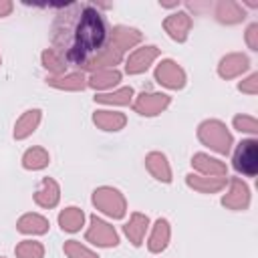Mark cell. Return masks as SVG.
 Returning a JSON list of instances; mask_svg holds the SVG:
<instances>
[{
  "label": "cell",
  "mask_w": 258,
  "mask_h": 258,
  "mask_svg": "<svg viewBox=\"0 0 258 258\" xmlns=\"http://www.w3.org/2000/svg\"><path fill=\"white\" fill-rule=\"evenodd\" d=\"M71 6V4H69ZM60 14L52 26V42L69 64L85 67L107 44V26L101 12L93 6H77V14Z\"/></svg>",
  "instance_id": "1"
},
{
  "label": "cell",
  "mask_w": 258,
  "mask_h": 258,
  "mask_svg": "<svg viewBox=\"0 0 258 258\" xmlns=\"http://www.w3.org/2000/svg\"><path fill=\"white\" fill-rule=\"evenodd\" d=\"M198 139L204 145H208L210 149H214V151H218L222 155H226L232 149V143H234L232 133L218 119H208V121L200 123V127H198Z\"/></svg>",
  "instance_id": "2"
},
{
  "label": "cell",
  "mask_w": 258,
  "mask_h": 258,
  "mask_svg": "<svg viewBox=\"0 0 258 258\" xmlns=\"http://www.w3.org/2000/svg\"><path fill=\"white\" fill-rule=\"evenodd\" d=\"M93 204L97 210H101L103 214H107L113 220H121L127 212V202H125L123 194L109 185L97 187L93 191Z\"/></svg>",
  "instance_id": "3"
},
{
  "label": "cell",
  "mask_w": 258,
  "mask_h": 258,
  "mask_svg": "<svg viewBox=\"0 0 258 258\" xmlns=\"http://www.w3.org/2000/svg\"><path fill=\"white\" fill-rule=\"evenodd\" d=\"M234 169L242 175L254 177L258 171V143L256 139H244L234 151Z\"/></svg>",
  "instance_id": "4"
},
{
  "label": "cell",
  "mask_w": 258,
  "mask_h": 258,
  "mask_svg": "<svg viewBox=\"0 0 258 258\" xmlns=\"http://www.w3.org/2000/svg\"><path fill=\"white\" fill-rule=\"evenodd\" d=\"M85 238H87V242H91L95 246H101V248H113V246L119 244L117 230L111 224H107L105 220L97 218V216H91V226L85 232Z\"/></svg>",
  "instance_id": "5"
},
{
  "label": "cell",
  "mask_w": 258,
  "mask_h": 258,
  "mask_svg": "<svg viewBox=\"0 0 258 258\" xmlns=\"http://www.w3.org/2000/svg\"><path fill=\"white\" fill-rule=\"evenodd\" d=\"M155 81H157L159 85L167 87V89L177 91V89H183V87H185L187 77H185V71H183L175 60L165 58V60H161V62L155 67Z\"/></svg>",
  "instance_id": "6"
},
{
  "label": "cell",
  "mask_w": 258,
  "mask_h": 258,
  "mask_svg": "<svg viewBox=\"0 0 258 258\" xmlns=\"http://www.w3.org/2000/svg\"><path fill=\"white\" fill-rule=\"evenodd\" d=\"M171 103V97L165 93H141L135 101H133V109L139 115L145 117H155L161 111H165Z\"/></svg>",
  "instance_id": "7"
},
{
  "label": "cell",
  "mask_w": 258,
  "mask_h": 258,
  "mask_svg": "<svg viewBox=\"0 0 258 258\" xmlns=\"http://www.w3.org/2000/svg\"><path fill=\"white\" fill-rule=\"evenodd\" d=\"M159 56V48L153 46V44H147V46H141V48H135L129 56H127V62H125V71L129 75H141L149 69V64Z\"/></svg>",
  "instance_id": "8"
},
{
  "label": "cell",
  "mask_w": 258,
  "mask_h": 258,
  "mask_svg": "<svg viewBox=\"0 0 258 258\" xmlns=\"http://www.w3.org/2000/svg\"><path fill=\"white\" fill-rule=\"evenodd\" d=\"M248 204H250V189H248V185L240 177H232L228 194L222 198V206H226L228 210H246Z\"/></svg>",
  "instance_id": "9"
},
{
  "label": "cell",
  "mask_w": 258,
  "mask_h": 258,
  "mask_svg": "<svg viewBox=\"0 0 258 258\" xmlns=\"http://www.w3.org/2000/svg\"><path fill=\"white\" fill-rule=\"evenodd\" d=\"M123 60V52L113 44V42H107L105 48H101L83 69L87 71H103V69H115V64H119Z\"/></svg>",
  "instance_id": "10"
},
{
  "label": "cell",
  "mask_w": 258,
  "mask_h": 258,
  "mask_svg": "<svg viewBox=\"0 0 258 258\" xmlns=\"http://www.w3.org/2000/svg\"><path fill=\"white\" fill-rule=\"evenodd\" d=\"M163 28L169 34V38L183 42L187 40V34L191 30V16L187 12H173L163 20Z\"/></svg>",
  "instance_id": "11"
},
{
  "label": "cell",
  "mask_w": 258,
  "mask_h": 258,
  "mask_svg": "<svg viewBox=\"0 0 258 258\" xmlns=\"http://www.w3.org/2000/svg\"><path fill=\"white\" fill-rule=\"evenodd\" d=\"M60 200V187L58 183L52 179V177H42V181L38 183L36 191H34V202L40 206V208H54Z\"/></svg>",
  "instance_id": "12"
},
{
  "label": "cell",
  "mask_w": 258,
  "mask_h": 258,
  "mask_svg": "<svg viewBox=\"0 0 258 258\" xmlns=\"http://www.w3.org/2000/svg\"><path fill=\"white\" fill-rule=\"evenodd\" d=\"M250 67V60L246 54L242 52H232V54H226L220 64H218V73L222 79H234L238 75H242L244 71H248Z\"/></svg>",
  "instance_id": "13"
},
{
  "label": "cell",
  "mask_w": 258,
  "mask_h": 258,
  "mask_svg": "<svg viewBox=\"0 0 258 258\" xmlns=\"http://www.w3.org/2000/svg\"><path fill=\"white\" fill-rule=\"evenodd\" d=\"M191 167L198 169L202 175H210V177H226V173H228L226 163L210 157L208 153H196L191 157Z\"/></svg>",
  "instance_id": "14"
},
{
  "label": "cell",
  "mask_w": 258,
  "mask_h": 258,
  "mask_svg": "<svg viewBox=\"0 0 258 258\" xmlns=\"http://www.w3.org/2000/svg\"><path fill=\"white\" fill-rule=\"evenodd\" d=\"M141 40H143V34H141L137 28L121 26V24L111 30V38H109V42H113L121 52H125V50H129V48L137 46Z\"/></svg>",
  "instance_id": "15"
},
{
  "label": "cell",
  "mask_w": 258,
  "mask_h": 258,
  "mask_svg": "<svg viewBox=\"0 0 258 258\" xmlns=\"http://www.w3.org/2000/svg\"><path fill=\"white\" fill-rule=\"evenodd\" d=\"M145 167L147 171L157 179V181H163V183H169L171 181V167L167 163V157L159 151H151L147 153L145 157Z\"/></svg>",
  "instance_id": "16"
},
{
  "label": "cell",
  "mask_w": 258,
  "mask_h": 258,
  "mask_svg": "<svg viewBox=\"0 0 258 258\" xmlns=\"http://www.w3.org/2000/svg\"><path fill=\"white\" fill-rule=\"evenodd\" d=\"M147 228H149V218H147L145 214L135 212V214H131L129 222L123 226V232H125V236L129 238V242H131L133 246H141Z\"/></svg>",
  "instance_id": "17"
},
{
  "label": "cell",
  "mask_w": 258,
  "mask_h": 258,
  "mask_svg": "<svg viewBox=\"0 0 258 258\" xmlns=\"http://www.w3.org/2000/svg\"><path fill=\"white\" fill-rule=\"evenodd\" d=\"M40 117H42V111L40 109H28V111H24L20 115V119L16 121V125H14V137L16 139L30 137L36 131V127L40 125Z\"/></svg>",
  "instance_id": "18"
},
{
  "label": "cell",
  "mask_w": 258,
  "mask_h": 258,
  "mask_svg": "<svg viewBox=\"0 0 258 258\" xmlns=\"http://www.w3.org/2000/svg\"><path fill=\"white\" fill-rule=\"evenodd\" d=\"M185 181L191 189L200 191V194H216L220 189L226 187V177H210V175H185Z\"/></svg>",
  "instance_id": "19"
},
{
  "label": "cell",
  "mask_w": 258,
  "mask_h": 258,
  "mask_svg": "<svg viewBox=\"0 0 258 258\" xmlns=\"http://www.w3.org/2000/svg\"><path fill=\"white\" fill-rule=\"evenodd\" d=\"M169 236H171V228H169V222L165 218H159L151 230V236H149V242H147V248L149 252L157 254L161 250L167 248L169 244Z\"/></svg>",
  "instance_id": "20"
},
{
  "label": "cell",
  "mask_w": 258,
  "mask_h": 258,
  "mask_svg": "<svg viewBox=\"0 0 258 258\" xmlns=\"http://www.w3.org/2000/svg\"><path fill=\"white\" fill-rule=\"evenodd\" d=\"M46 83L54 89H62V91H83L87 87V79L81 71L75 73H64L58 77H48Z\"/></svg>",
  "instance_id": "21"
},
{
  "label": "cell",
  "mask_w": 258,
  "mask_h": 258,
  "mask_svg": "<svg viewBox=\"0 0 258 258\" xmlns=\"http://www.w3.org/2000/svg\"><path fill=\"white\" fill-rule=\"evenodd\" d=\"M93 123L103 129V131H119L125 127L127 123V117L119 111H109V109H103V111H95L93 115Z\"/></svg>",
  "instance_id": "22"
},
{
  "label": "cell",
  "mask_w": 258,
  "mask_h": 258,
  "mask_svg": "<svg viewBox=\"0 0 258 258\" xmlns=\"http://www.w3.org/2000/svg\"><path fill=\"white\" fill-rule=\"evenodd\" d=\"M216 18L224 24H236L244 20V8L242 4L234 0H220L216 4Z\"/></svg>",
  "instance_id": "23"
},
{
  "label": "cell",
  "mask_w": 258,
  "mask_h": 258,
  "mask_svg": "<svg viewBox=\"0 0 258 258\" xmlns=\"http://www.w3.org/2000/svg\"><path fill=\"white\" fill-rule=\"evenodd\" d=\"M18 232L22 234H32V236H40V234H46L48 232V220L40 214H24L20 216L18 224H16Z\"/></svg>",
  "instance_id": "24"
},
{
  "label": "cell",
  "mask_w": 258,
  "mask_h": 258,
  "mask_svg": "<svg viewBox=\"0 0 258 258\" xmlns=\"http://www.w3.org/2000/svg\"><path fill=\"white\" fill-rule=\"evenodd\" d=\"M119 81H121V73L117 69H103V71H95L87 79V87L105 91V89H113L115 85H119Z\"/></svg>",
  "instance_id": "25"
},
{
  "label": "cell",
  "mask_w": 258,
  "mask_h": 258,
  "mask_svg": "<svg viewBox=\"0 0 258 258\" xmlns=\"http://www.w3.org/2000/svg\"><path fill=\"white\" fill-rule=\"evenodd\" d=\"M42 67L52 75V77H58V75H64L67 69H69V62L64 58V54L56 48H46L42 52Z\"/></svg>",
  "instance_id": "26"
},
{
  "label": "cell",
  "mask_w": 258,
  "mask_h": 258,
  "mask_svg": "<svg viewBox=\"0 0 258 258\" xmlns=\"http://www.w3.org/2000/svg\"><path fill=\"white\" fill-rule=\"evenodd\" d=\"M83 224H85V214L75 206H69L58 214V226L64 232H79Z\"/></svg>",
  "instance_id": "27"
},
{
  "label": "cell",
  "mask_w": 258,
  "mask_h": 258,
  "mask_svg": "<svg viewBox=\"0 0 258 258\" xmlns=\"http://www.w3.org/2000/svg\"><path fill=\"white\" fill-rule=\"evenodd\" d=\"M50 161V155L44 147H30L24 151L22 155V165L24 169H32V171H38V169H44Z\"/></svg>",
  "instance_id": "28"
},
{
  "label": "cell",
  "mask_w": 258,
  "mask_h": 258,
  "mask_svg": "<svg viewBox=\"0 0 258 258\" xmlns=\"http://www.w3.org/2000/svg\"><path fill=\"white\" fill-rule=\"evenodd\" d=\"M131 99H133V89L131 87H121V89H115L111 93L95 95V101L103 103V105H129Z\"/></svg>",
  "instance_id": "29"
},
{
  "label": "cell",
  "mask_w": 258,
  "mask_h": 258,
  "mask_svg": "<svg viewBox=\"0 0 258 258\" xmlns=\"http://www.w3.org/2000/svg\"><path fill=\"white\" fill-rule=\"evenodd\" d=\"M14 254H16V258H44V248L40 242L22 240L20 244H16Z\"/></svg>",
  "instance_id": "30"
},
{
  "label": "cell",
  "mask_w": 258,
  "mask_h": 258,
  "mask_svg": "<svg viewBox=\"0 0 258 258\" xmlns=\"http://www.w3.org/2000/svg\"><path fill=\"white\" fill-rule=\"evenodd\" d=\"M62 250H64V254H67L69 258H99L93 250H89L87 246H83V244L77 242V240H67Z\"/></svg>",
  "instance_id": "31"
},
{
  "label": "cell",
  "mask_w": 258,
  "mask_h": 258,
  "mask_svg": "<svg viewBox=\"0 0 258 258\" xmlns=\"http://www.w3.org/2000/svg\"><path fill=\"white\" fill-rule=\"evenodd\" d=\"M234 127L238 131H244V133H256L258 131V123L250 115H236L234 117Z\"/></svg>",
  "instance_id": "32"
},
{
  "label": "cell",
  "mask_w": 258,
  "mask_h": 258,
  "mask_svg": "<svg viewBox=\"0 0 258 258\" xmlns=\"http://www.w3.org/2000/svg\"><path fill=\"white\" fill-rule=\"evenodd\" d=\"M238 89H240L242 93L256 95V93H258V75H256V73H254V75H250L246 81H242V83L238 85Z\"/></svg>",
  "instance_id": "33"
},
{
  "label": "cell",
  "mask_w": 258,
  "mask_h": 258,
  "mask_svg": "<svg viewBox=\"0 0 258 258\" xmlns=\"http://www.w3.org/2000/svg\"><path fill=\"white\" fill-rule=\"evenodd\" d=\"M246 42L252 50H258V24H250L246 30Z\"/></svg>",
  "instance_id": "34"
},
{
  "label": "cell",
  "mask_w": 258,
  "mask_h": 258,
  "mask_svg": "<svg viewBox=\"0 0 258 258\" xmlns=\"http://www.w3.org/2000/svg\"><path fill=\"white\" fill-rule=\"evenodd\" d=\"M12 8H14V4L10 0H0V18L2 16H8L12 12Z\"/></svg>",
  "instance_id": "35"
},
{
  "label": "cell",
  "mask_w": 258,
  "mask_h": 258,
  "mask_svg": "<svg viewBox=\"0 0 258 258\" xmlns=\"http://www.w3.org/2000/svg\"><path fill=\"white\" fill-rule=\"evenodd\" d=\"M0 60H2V58H0Z\"/></svg>",
  "instance_id": "36"
}]
</instances>
